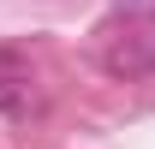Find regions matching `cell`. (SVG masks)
Instances as JSON below:
<instances>
[{
    "label": "cell",
    "instance_id": "1",
    "mask_svg": "<svg viewBox=\"0 0 155 149\" xmlns=\"http://www.w3.org/2000/svg\"><path fill=\"white\" fill-rule=\"evenodd\" d=\"M18 101H24V90H18V84H12V78H0V108L12 113V108H18Z\"/></svg>",
    "mask_w": 155,
    "mask_h": 149
},
{
    "label": "cell",
    "instance_id": "2",
    "mask_svg": "<svg viewBox=\"0 0 155 149\" xmlns=\"http://www.w3.org/2000/svg\"><path fill=\"white\" fill-rule=\"evenodd\" d=\"M125 12H155V0H125Z\"/></svg>",
    "mask_w": 155,
    "mask_h": 149
}]
</instances>
